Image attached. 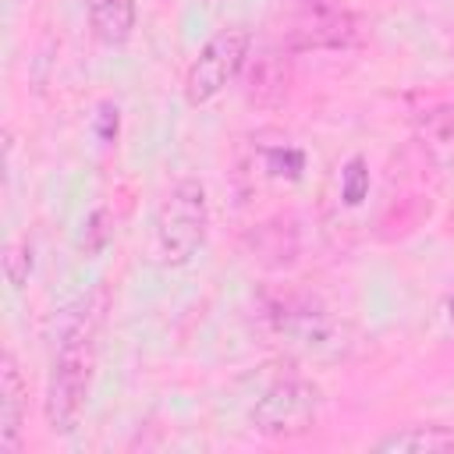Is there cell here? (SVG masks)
<instances>
[{
    "label": "cell",
    "mask_w": 454,
    "mask_h": 454,
    "mask_svg": "<svg viewBox=\"0 0 454 454\" xmlns=\"http://www.w3.org/2000/svg\"><path fill=\"white\" fill-rule=\"evenodd\" d=\"M96 333H99V294L78 298L60 312L50 380H46V426L57 436H71L89 408L92 372H96Z\"/></svg>",
    "instance_id": "cell-1"
},
{
    "label": "cell",
    "mask_w": 454,
    "mask_h": 454,
    "mask_svg": "<svg viewBox=\"0 0 454 454\" xmlns=\"http://www.w3.org/2000/svg\"><path fill=\"white\" fill-rule=\"evenodd\" d=\"M206 227H209L206 184L199 177L174 181L156 202V216H153V238H156L160 262L167 266L192 262L206 241Z\"/></svg>",
    "instance_id": "cell-2"
},
{
    "label": "cell",
    "mask_w": 454,
    "mask_h": 454,
    "mask_svg": "<svg viewBox=\"0 0 454 454\" xmlns=\"http://www.w3.org/2000/svg\"><path fill=\"white\" fill-rule=\"evenodd\" d=\"M266 319H270V333L280 344L309 358H340L351 344L348 323L337 319L323 301L305 298V294L273 298L266 309Z\"/></svg>",
    "instance_id": "cell-3"
},
{
    "label": "cell",
    "mask_w": 454,
    "mask_h": 454,
    "mask_svg": "<svg viewBox=\"0 0 454 454\" xmlns=\"http://www.w3.org/2000/svg\"><path fill=\"white\" fill-rule=\"evenodd\" d=\"M323 411V394L312 380L305 376H280L270 387L259 390L248 419L255 433L273 436V440H291L309 429H316Z\"/></svg>",
    "instance_id": "cell-4"
},
{
    "label": "cell",
    "mask_w": 454,
    "mask_h": 454,
    "mask_svg": "<svg viewBox=\"0 0 454 454\" xmlns=\"http://www.w3.org/2000/svg\"><path fill=\"white\" fill-rule=\"evenodd\" d=\"M252 53V32L241 25H227L220 32H213L202 50L195 53V60L188 64L184 74V103L188 106H206L213 103L248 64Z\"/></svg>",
    "instance_id": "cell-5"
},
{
    "label": "cell",
    "mask_w": 454,
    "mask_h": 454,
    "mask_svg": "<svg viewBox=\"0 0 454 454\" xmlns=\"http://www.w3.org/2000/svg\"><path fill=\"white\" fill-rule=\"evenodd\" d=\"M358 43V18L333 0H301L291 28V50H344Z\"/></svg>",
    "instance_id": "cell-6"
},
{
    "label": "cell",
    "mask_w": 454,
    "mask_h": 454,
    "mask_svg": "<svg viewBox=\"0 0 454 454\" xmlns=\"http://www.w3.org/2000/svg\"><path fill=\"white\" fill-rule=\"evenodd\" d=\"M241 82H245V99L252 106H280L287 99V89H291V60H287V50H277V46H262L255 53H248V64L241 71Z\"/></svg>",
    "instance_id": "cell-7"
},
{
    "label": "cell",
    "mask_w": 454,
    "mask_h": 454,
    "mask_svg": "<svg viewBox=\"0 0 454 454\" xmlns=\"http://www.w3.org/2000/svg\"><path fill=\"white\" fill-rule=\"evenodd\" d=\"M25 404H28V383L18 369V358L11 351H4V358H0V454L21 450Z\"/></svg>",
    "instance_id": "cell-8"
},
{
    "label": "cell",
    "mask_w": 454,
    "mask_h": 454,
    "mask_svg": "<svg viewBox=\"0 0 454 454\" xmlns=\"http://www.w3.org/2000/svg\"><path fill=\"white\" fill-rule=\"evenodd\" d=\"M380 454H454V426H404L372 443Z\"/></svg>",
    "instance_id": "cell-9"
},
{
    "label": "cell",
    "mask_w": 454,
    "mask_h": 454,
    "mask_svg": "<svg viewBox=\"0 0 454 454\" xmlns=\"http://www.w3.org/2000/svg\"><path fill=\"white\" fill-rule=\"evenodd\" d=\"M415 135L433 163L450 167L454 163V103H436L422 110L415 121Z\"/></svg>",
    "instance_id": "cell-10"
},
{
    "label": "cell",
    "mask_w": 454,
    "mask_h": 454,
    "mask_svg": "<svg viewBox=\"0 0 454 454\" xmlns=\"http://www.w3.org/2000/svg\"><path fill=\"white\" fill-rule=\"evenodd\" d=\"M89 25L99 43L124 46L135 32V0H85Z\"/></svg>",
    "instance_id": "cell-11"
},
{
    "label": "cell",
    "mask_w": 454,
    "mask_h": 454,
    "mask_svg": "<svg viewBox=\"0 0 454 454\" xmlns=\"http://www.w3.org/2000/svg\"><path fill=\"white\" fill-rule=\"evenodd\" d=\"M110 238H114V231H110V213H106V206H96V209L82 220L78 252H82V255H96V252H103V248L110 245Z\"/></svg>",
    "instance_id": "cell-12"
},
{
    "label": "cell",
    "mask_w": 454,
    "mask_h": 454,
    "mask_svg": "<svg viewBox=\"0 0 454 454\" xmlns=\"http://www.w3.org/2000/svg\"><path fill=\"white\" fill-rule=\"evenodd\" d=\"M266 174L277 177V181H298L301 170H305V153L298 145H277V149H266Z\"/></svg>",
    "instance_id": "cell-13"
},
{
    "label": "cell",
    "mask_w": 454,
    "mask_h": 454,
    "mask_svg": "<svg viewBox=\"0 0 454 454\" xmlns=\"http://www.w3.org/2000/svg\"><path fill=\"white\" fill-rule=\"evenodd\" d=\"M369 195V163L365 156H351L340 170V199L344 206H362Z\"/></svg>",
    "instance_id": "cell-14"
},
{
    "label": "cell",
    "mask_w": 454,
    "mask_h": 454,
    "mask_svg": "<svg viewBox=\"0 0 454 454\" xmlns=\"http://www.w3.org/2000/svg\"><path fill=\"white\" fill-rule=\"evenodd\" d=\"M4 273H7V284L11 287H25L28 284V273H32V245L25 238L11 241L4 248Z\"/></svg>",
    "instance_id": "cell-15"
},
{
    "label": "cell",
    "mask_w": 454,
    "mask_h": 454,
    "mask_svg": "<svg viewBox=\"0 0 454 454\" xmlns=\"http://www.w3.org/2000/svg\"><path fill=\"white\" fill-rule=\"evenodd\" d=\"M117 124H121L117 106H114V103H99V110H96V117H92L96 138H99V142H114V138H117Z\"/></svg>",
    "instance_id": "cell-16"
},
{
    "label": "cell",
    "mask_w": 454,
    "mask_h": 454,
    "mask_svg": "<svg viewBox=\"0 0 454 454\" xmlns=\"http://www.w3.org/2000/svg\"><path fill=\"white\" fill-rule=\"evenodd\" d=\"M443 316H447V323H454V284L443 294Z\"/></svg>",
    "instance_id": "cell-17"
}]
</instances>
